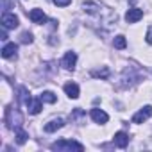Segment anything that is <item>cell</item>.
I'll use <instances>...</instances> for the list:
<instances>
[{
	"mask_svg": "<svg viewBox=\"0 0 152 152\" xmlns=\"http://www.w3.org/2000/svg\"><path fill=\"white\" fill-rule=\"evenodd\" d=\"M52 150H83L84 147L77 141H72V140H59L56 143L50 145Z\"/></svg>",
	"mask_w": 152,
	"mask_h": 152,
	"instance_id": "6da1fadb",
	"label": "cell"
},
{
	"mask_svg": "<svg viewBox=\"0 0 152 152\" xmlns=\"http://www.w3.org/2000/svg\"><path fill=\"white\" fill-rule=\"evenodd\" d=\"M6 124L9 129H20L22 125V115L18 113V109H7L6 111Z\"/></svg>",
	"mask_w": 152,
	"mask_h": 152,
	"instance_id": "7a4b0ae2",
	"label": "cell"
},
{
	"mask_svg": "<svg viewBox=\"0 0 152 152\" xmlns=\"http://www.w3.org/2000/svg\"><path fill=\"white\" fill-rule=\"evenodd\" d=\"M18 16L13 13H4L2 15V27L4 29H16L18 27Z\"/></svg>",
	"mask_w": 152,
	"mask_h": 152,
	"instance_id": "3957f363",
	"label": "cell"
},
{
	"mask_svg": "<svg viewBox=\"0 0 152 152\" xmlns=\"http://www.w3.org/2000/svg\"><path fill=\"white\" fill-rule=\"evenodd\" d=\"M150 116H152V106H145L143 109H140V111L132 116V122H134V124H143V122H147Z\"/></svg>",
	"mask_w": 152,
	"mask_h": 152,
	"instance_id": "277c9868",
	"label": "cell"
},
{
	"mask_svg": "<svg viewBox=\"0 0 152 152\" xmlns=\"http://www.w3.org/2000/svg\"><path fill=\"white\" fill-rule=\"evenodd\" d=\"M75 63H77V54H75V52H66L63 61H61L63 68H66V70H73Z\"/></svg>",
	"mask_w": 152,
	"mask_h": 152,
	"instance_id": "5b68a950",
	"label": "cell"
},
{
	"mask_svg": "<svg viewBox=\"0 0 152 152\" xmlns=\"http://www.w3.org/2000/svg\"><path fill=\"white\" fill-rule=\"evenodd\" d=\"M141 18H143V11H141V9H136V7L129 9L127 15H125V22H127V23H136V22H140Z\"/></svg>",
	"mask_w": 152,
	"mask_h": 152,
	"instance_id": "8992f818",
	"label": "cell"
},
{
	"mask_svg": "<svg viewBox=\"0 0 152 152\" xmlns=\"http://www.w3.org/2000/svg\"><path fill=\"white\" fill-rule=\"evenodd\" d=\"M29 16H31V20H32L34 23H38V25H41V23L47 22V16H45V13H43L41 9H32V11L29 13Z\"/></svg>",
	"mask_w": 152,
	"mask_h": 152,
	"instance_id": "52a82bcc",
	"label": "cell"
},
{
	"mask_svg": "<svg viewBox=\"0 0 152 152\" xmlns=\"http://www.w3.org/2000/svg\"><path fill=\"white\" fill-rule=\"evenodd\" d=\"M16 52H18V45H15V43H7V45H4V48H2V57H6V59H9V57H16Z\"/></svg>",
	"mask_w": 152,
	"mask_h": 152,
	"instance_id": "ba28073f",
	"label": "cell"
},
{
	"mask_svg": "<svg viewBox=\"0 0 152 152\" xmlns=\"http://www.w3.org/2000/svg\"><path fill=\"white\" fill-rule=\"evenodd\" d=\"M41 102H43L41 99H31V100L27 102V109H29V113H31V115H38V113L41 111V107H43Z\"/></svg>",
	"mask_w": 152,
	"mask_h": 152,
	"instance_id": "9c48e42d",
	"label": "cell"
},
{
	"mask_svg": "<svg viewBox=\"0 0 152 152\" xmlns=\"http://www.w3.org/2000/svg\"><path fill=\"white\" fill-rule=\"evenodd\" d=\"M63 125H64V120H63V118H54V120H50V122L45 125V132H54V131L61 129Z\"/></svg>",
	"mask_w": 152,
	"mask_h": 152,
	"instance_id": "30bf717a",
	"label": "cell"
},
{
	"mask_svg": "<svg viewBox=\"0 0 152 152\" xmlns=\"http://www.w3.org/2000/svg\"><path fill=\"white\" fill-rule=\"evenodd\" d=\"M115 145L118 147V148H125L127 145H129V136L125 134V132H116L115 134Z\"/></svg>",
	"mask_w": 152,
	"mask_h": 152,
	"instance_id": "8fae6325",
	"label": "cell"
},
{
	"mask_svg": "<svg viewBox=\"0 0 152 152\" xmlns=\"http://www.w3.org/2000/svg\"><path fill=\"white\" fill-rule=\"evenodd\" d=\"M64 93L70 97V99H77L79 97V86L75 83H66L64 84Z\"/></svg>",
	"mask_w": 152,
	"mask_h": 152,
	"instance_id": "7c38bea8",
	"label": "cell"
},
{
	"mask_svg": "<svg viewBox=\"0 0 152 152\" xmlns=\"http://www.w3.org/2000/svg\"><path fill=\"white\" fill-rule=\"evenodd\" d=\"M91 118L97 122V124H106L109 120L107 113H104L102 109H91Z\"/></svg>",
	"mask_w": 152,
	"mask_h": 152,
	"instance_id": "4fadbf2b",
	"label": "cell"
},
{
	"mask_svg": "<svg viewBox=\"0 0 152 152\" xmlns=\"http://www.w3.org/2000/svg\"><path fill=\"white\" fill-rule=\"evenodd\" d=\"M18 93H20V95H18V100H20L22 104H25V106H27V102L32 99V97H31V93L27 91V88H20V90H18Z\"/></svg>",
	"mask_w": 152,
	"mask_h": 152,
	"instance_id": "5bb4252c",
	"label": "cell"
},
{
	"mask_svg": "<svg viewBox=\"0 0 152 152\" xmlns=\"http://www.w3.org/2000/svg\"><path fill=\"white\" fill-rule=\"evenodd\" d=\"M91 75L95 79H107L109 77V68H100V70H93Z\"/></svg>",
	"mask_w": 152,
	"mask_h": 152,
	"instance_id": "9a60e30c",
	"label": "cell"
},
{
	"mask_svg": "<svg viewBox=\"0 0 152 152\" xmlns=\"http://www.w3.org/2000/svg\"><path fill=\"white\" fill-rule=\"evenodd\" d=\"M39 99H41L43 102H47V104H54V102L57 100V97H56L52 91H43V93L39 95Z\"/></svg>",
	"mask_w": 152,
	"mask_h": 152,
	"instance_id": "2e32d148",
	"label": "cell"
},
{
	"mask_svg": "<svg viewBox=\"0 0 152 152\" xmlns=\"http://www.w3.org/2000/svg\"><path fill=\"white\" fill-rule=\"evenodd\" d=\"M113 45H115V48L122 50V48H125V47H127V39H125L124 36H116V38H115V41H113Z\"/></svg>",
	"mask_w": 152,
	"mask_h": 152,
	"instance_id": "e0dca14e",
	"label": "cell"
},
{
	"mask_svg": "<svg viewBox=\"0 0 152 152\" xmlns=\"http://www.w3.org/2000/svg\"><path fill=\"white\" fill-rule=\"evenodd\" d=\"M27 141V132L22 131V129H16V143L18 145H23Z\"/></svg>",
	"mask_w": 152,
	"mask_h": 152,
	"instance_id": "ac0fdd59",
	"label": "cell"
},
{
	"mask_svg": "<svg viewBox=\"0 0 152 152\" xmlns=\"http://www.w3.org/2000/svg\"><path fill=\"white\" fill-rule=\"evenodd\" d=\"M20 41L22 43H32V34L31 32H22V36H20Z\"/></svg>",
	"mask_w": 152,
	"mask_h": 152,
	"instance_id": "d6986e66",
	"label": "cell"
},
{
	"mask_svg": "<svg viewBox=\"0 0 152 152\" xmlns=\"http://www.w3.org/2000/svg\"><path fill=\"white\" fill-rule=\"evenodd\" d=\"M54 4H56L57 7H66V6L72 4V0H54Z\"/></svg>",
	"mask_w": 152,
	"mask_h": 152,
	"instance_id": "ffe728a7",
	"label": "cell"
},
{
	"mask_svg": "<svg viewBox=\"0 0 152 152\" xmlns=\"http://www.w3.org/2000/svg\"><path fill=\"white\" fill-rule=\"evenodd\" d=\"M147 43L152 45V27H148V31H147Z\"/></svg>",
	"mask_w": 152,
	"mask_h": 152,
	"instance_id": "44dd1931",
	"label": "cell"
}]
</instances>
